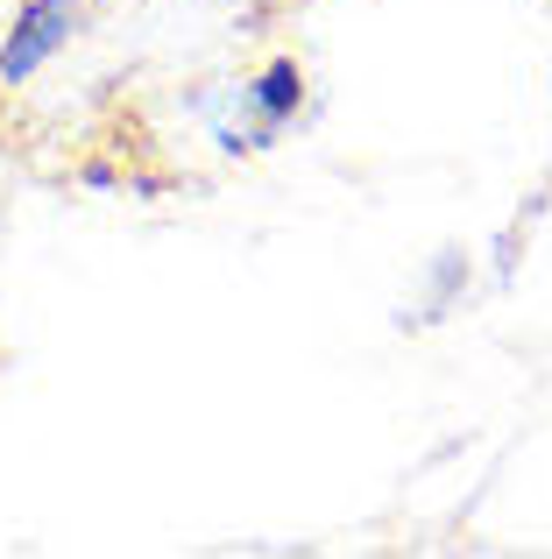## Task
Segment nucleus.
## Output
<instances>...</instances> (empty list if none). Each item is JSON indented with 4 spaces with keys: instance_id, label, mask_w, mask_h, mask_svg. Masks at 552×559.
Wrapping results in <instances>:
<instances>
[{
    "instance_id": "f257e3e1",
    "label": "nucleus",
    "mask_w": 552,
    "mask_h": 559,
    "mask_svg": "<svg viewBox=\"0 0 552 559\" xmlns=\"http://www.w3.org/2000/svg\"><path fill=\"white\" fill-rule=\"evenodd\" d=\"M199 114H206L213 142H220L227 156H263L269 142L304 114V64H298V57H269L255 79L206 93Z\"/></svg>"
},
{
    "instance_id": "f03ea898",
    "label": "nucleus",
    "mask_w": 552,
    "mask_h": 559,
    "mask_svg": "<svg viewBox=\"0 0 552 559\" xmlns=\"http://www.w3.org/2000/svg\"><path fill=\"white\" fill-rule=\"evenodd\" d=\"M85 22V0H22L0 36V85H28Z\"/></svg>"
}]
</instances>
